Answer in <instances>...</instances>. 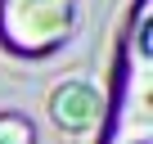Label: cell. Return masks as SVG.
Wrapping results in <instances>:
<instances>
[{
	"label": "cell",
	"mask_w": 153,
	"mask_h": 144,
	"mask_svg": "<svg viewBox=\"0 0 153 144\" xmlns=\"http://www.w3.org/2000/svg\"><path fill=\"white\" fill-rule=\"evenodd\" d=\"M76 0H0V41L18 54H50L72 36Z\"/></svg>",
	"instance_id": "6da1fadb"
},
{
	"label": "cell",
	"mask_w": 153,
	"mask_h": 144,
	"mask_svg": "<svg viewBox=\"0 0 153 144\" xmlns=\"http://www.w3.org/2000/svg\"><path fill=\"white\" fill-rule=\"evenodd\" d=\"M50 113H54V122H59L63 131H90V126L104 117V99H99V90H95V86L68 81V86H59V90H54Z\"/></svg>",
	"instance_id": "7a4b0ae2"
},
{
	"label": "cell",
	"mask_w": 153,
	"mask_h": 144,
	"mask_svg": "<svg viewBox=\"0 0 153 144\" xmlns=\"http://www.w3.org/2000/svg\"><path fill=\"white\" fill-rule=\"evenodd\" d=\"M0 144H36V131L23 113H0Z\"/></svg>",
	"instance_id": "3957f363"
}]
</instances>
